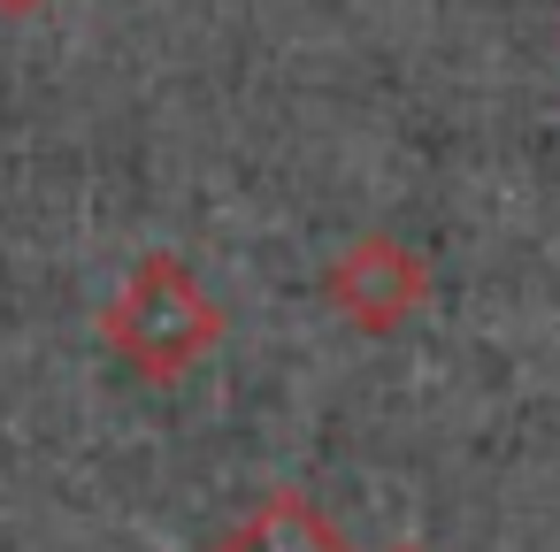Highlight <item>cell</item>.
<instances>
[{
  "instance_id": "obj_1",
  "label": "cell",
  "mask_w": 560,
  "mask_h": 552,
  "mask_svg": "<svg viewBox=\"0 0 560 552\" xmlns=\"http://www.w3.org/2000/svg\"><path fill=\"white\" fill-rule=\"evenodd\" d=\"M208 338H215V300L177 261H139L108 307V345L147 376H177L192 353H208Z\"/></svg>"
},
{
  "instance_id": "obj_2",
  "label": "cell",
  "mask_w": 560,
  "mask_h": 552,
  "mask_svg": "<svg viewBox=\"0 0 560 552\" xmlns=\"http://www.w3.org/2000/svg\"><path fill=\"white\" fill-rule=\"evenodd\" d=\"M330 300L361 322V330H392L407 322V307L422 300V269L399 238H353L346 261L330 269Z\"/></svg>"
},
{
  "instance_id": "obj_3",
  "label": "cell",
  "mask_w": 560,
  "mask_h": 552,
  "mask_svg": "<svg viewBox=\"0 0 560 552\" xmlns=\"http://www.w3.org/2000/svg\"><path fill=\"white\" fill-rule=\"evenodd\" d=\"M215 552H353V544H346L338 521H323L300 491H269Z\"/></svg>"
},
{
  "instance_id": "obj_4",
  "label": "cell",
  "mask_w": 560,
  "mask_h": 552,
  "mask_svg": "<svg viewBox=\"0 0 560 552\" xmlns=\"http://www.w3.org/2000/svg\"><path fill=\"white\" fill-rule=\"evenodd\" d=\"M0 9H39V0H0Z\"/></svg>"
}]
</instances>
